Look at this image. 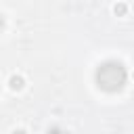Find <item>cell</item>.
Returning a JSON list of instances; mask_svg holds the SVG:
<instances>
[{
	"mask_svg": "<svg viewBox=\"0 0 134 134\" xmlns=\"http://www.w3.org/2000/svg\"><path fill=\"white\" fill-rule=\"evenodd\" d=\"M94 82L96 86L103 90V92H119L124 90L126 82H128V71L124 67V63L115 61V59H109V61H103L96 71H94Z\"/></svg>",
	"mask_w": 134,
	"mask_h": 134,
	"instance_id": "6da1fadb",
	"label": "cell"
},
{
	"mask_svg": "<svg viewBox=\"0 0 134 134\" xmlns=\"http://www.w3.org/2000/svg\"><path fill=\"white\" fill-rule=\"evenodd\" d=\"M23 86H25V80H23V75H10L8 77V88L10 90H23Z\"/></svg>",
	"mask_w": 134,
	"mask_h": 134,
	"instance_id": "7a4b0ae2",
	"label": "cell"
},
{
	"mask_svg": "<svg viewBox=\"0 0 134 134\" xmlns=\"http://www.w3.org/2000/svg\"><path fill=\"white\" fill-rule=\"evenodd\" d=\"M126 10H128V6H126V4H115V6H113V13H115L117 17L126 15Z\"/></svg>",
	"mask_w": 134,
	"mask_h": 134,
	"instance_id": "3957f363",
	"label": "cell"
},
{
	"mask_svg": "<svg viewBox=\"0 0 134 134\" xmlns=\"http://www.w3.org/2000/svg\"><path fill=\"white\" fill-rule=\"evenodd\" d=\"M46 134H65V130H63V128H59V126H50Z\"/></svg>",
	"mask_w": 134,
	"mask_h": 134,
	"instance_id": "277c9868",
	"label": "cell"
},
{
	"mask_svg": "<svg viewBox=\"0 0 134 134\" xmlns=\"http://www.w3.org/2000/svg\"><path fill=\"white\" fill-rule=\"evenodd\" d=\"M4 27H6V19H4V15L0 13V31H2Z\"/></svg>",
	"mask_w": 134,
	"mask_h": 134,
	"instance_id": "5b68a950",
	"label": "cell"
},
{
	"mask_svg": "<svg viewBox=\"0 0 134 134\" xmlns=\"http://www.w3.org/2000/svg\"><path fill=\"white\" fill-rule=\"evenodd\" d=\"M13 134H27L23 128H17V130H13Z\"/></svg>",
	"mask_w": 134,
	"mask_h": 134,
	"instance_id": "8992f818",
	"label": "cell"
}]
</instances>
